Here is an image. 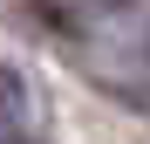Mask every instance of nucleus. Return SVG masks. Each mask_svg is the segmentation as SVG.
<instances>
[{"instance_id": "1", "label": "nucleus", "mask_w": 150, "mask_h": 144, "mask_svg": "<svg viewBox=\"0 0 150 144\" xmlns=\"http://www.w3.org/2000/svg\"><path fill=\"white\" fill-rule=\"evenodd\" d=\"M21 124H28V82L0 62V130H21Z\"/></svg>"}, {"instance_id": "2", "label": "nucleus", "mask_w": 150, "mask_h": 144, "mask_svg": "<svg viewBox=\"0 0 150 144\" xmlns=\"http://www.w3.org/2000/svg\"><path fill=\"white\" fill-rule=\"evenodd\" d=\"M0 144H34V137H21V130H0Z\"/></svg>"}, {"instance_id": "3", "label": "nucleus", "mask_w": 150, "mask_h": 144, "mask_svg": "<svg viewBox=\"0 0 150 144\" xmlns=\"http://www.w3.org/2000/svg\"><path fill=\"white\" fill-rule=\"evenodd\" d=\"M103 7H137V0H103Z\"/></svg>"}]
</instances>
